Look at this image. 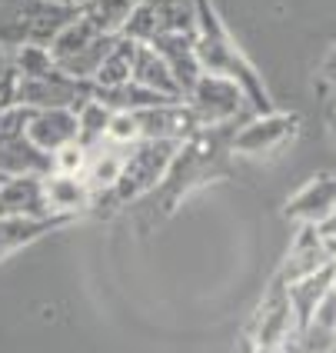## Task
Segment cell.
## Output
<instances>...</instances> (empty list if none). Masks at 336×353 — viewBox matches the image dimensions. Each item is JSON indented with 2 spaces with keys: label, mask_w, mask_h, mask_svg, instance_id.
Wrapping results in <instances>:
<instances>
[{
  "label": "cell",
  "mask_w": 336,
  "mask_h": 353,
  "mask_svg": "<svg viewBox=\"0 0 336 353\" xmlns=\"http://www.w3.org/2000/svg\"><path fill=\"white\" fill-rule=\"evenodd\" d=\"M330 247L323 243V236L317 234V227L313 223H300V230L293 234V243H290V254L283 260V270H280V283L283 287H290V283H297L303 276L317 274L323 267H330Z\"/></svg>",
  "instance_id": "9"
},
{
  "label": "cell",
  "mask_w": 336,
  "mask_h": 353,
  "mask_svg": "<svg viewBox=\"0 0 336 353\" xmlns=\"http://www.w3.org/2000/svg\"><path fill=\"white\" fill-rule=\"evenodd\" d=\"M0 216H54L47 210L43 176H0Z\"/></svg>",
  "instance_id": "14"
},
{
  "label": "cell",
  "mask_w": 336,
  "mask_h": 353,
  "mask_svg": "<svg viewBox=\"0 0 336 353\" xmlns=\"http://www.w3.org/2000/svg\"><path fill=\"white\" fill-rule=\"evenodd\" d=\"M27 137L37 150L54 157L60 147L77 140V114L74 110H30Z\"/></svg>",
  "instance_id": "13"
},
{
  "label": "cell",
  "mask_w": 336,
  "mask_h": 353,
  "mask_svg": "<svg viewBox=\"0 0 336 353\" xmlns=\"http://www.w3.org/2000/svg\"><path fill=\"white\" fill-rule=\"evenodd\" d=\"M300 130V117L297 114H253L246 123H240L230 137V150H237L243 157H263V154H273L283 143L297 137Z\"/></svg>",
  "instance_id": "8"
},
{
  "label": "cell",
  "mask_w": 336,
  "mask_h": 353,
  "mask_svg": "<svg viewBox=\"0 0 336 353\" xmlns=\"http://www.w3.org/2000/svg\"><path fill=\"white\" fill-rule=\"evenodd\" d=\"M57 3H63V7H77V10H80V7H83L87 0H57Z\"/></svg>",
  "instance_id": "28"
},
{
  "label": "cell",
  "mask_w": 336,
  "mask_h": 353,
  "mask_svg": "<svg viewBox=\"0 0 336 353\" xmlns=\"http://www.w3.org/2000/svg\"><path fill=\"white\" fill-rule=\"evenodd\" d=\"M333 256H336V254H333Z\"/></svg>",
  "instance_id": "30"
},
{
  "label": "cell",
  "mask_w": 336,
  "mask_h": 353,
  "mask_svg": "<svg viewBox=\"0 0 336 353\" xmlns=\"http://www.w3.org/2000/svg\"><path fill=\"white\" fill-rule=\"evenodd\" d=\"M114 117L110 107H103L100 100H87L83 107L77 110V143L94 150L103 143V134H107V123Z\"/></svg>",
  "instance_id": "21"
},
{
  "label": "cell",
  "mask_w": 336,
  "mask_h": 353,
  "mask_svg": "<svg viewBox=\"0 0 336 353\" xmlns=\"http://www.w3.org/2000/svg\"><path fill=\"white\" fill-rule=\"evenodd\" d=\"M17 83H20V74L14 67V50L0 47V110L17 107Z\"/></svg>",
  "instance_id": "23"
},
{
  "label": "cell",
  "mask_w": 336,
  "mask_h": 353,
  "mask_svg": "<svg viewBox=\"0 0 336 353\" xmlns=\"http://www.w3.org/2000/svg\"><path fill=\"white\" fill-rule=\"evenodd\" d=\"M27 107L0 110V176H47L54 170V160L27 137Z\"/></svg>",
  "instance_id": "5"
},
{
  "label": "cell",
  "mask_w": 336,
  "mask_h": 353,
  "mask_svg": "<svg viewBox=\"0 0 336 353\" xmlns=\"http://www.w3.org/2000/svg\"><path fill=\"white\" fill-rule=\"evenodd\" d=\"M134 54H137V40L117 34L114 47L107 50V57L100 63V70L94 74V87L97 90H114V87H123L130 80V70H134Z\"/></svg>",
  "instance_id": "19"
},
{
  "label": "cell",
  "mask_w": 336,
  "mask_h": 353,
  "mask_svg": "<svg viewBox=\"0 0 336 353\" xmlns=\"http://www.w3.org/2000/svg\"><path fill=\"white\" fill-rule=\"evenodd\" d=\"M14 67H17L20 77H40V74H50L57 63H54L47 47H40V43H20V47H14Z\"/></svg>",
  "instance_id": "22"
},
{
  "label": "cell",
  "mask_w": 336,
  "mask_h": 353,
  "mask_svg": "<svg viewBox=\"0 0 336 353\" xmlns=\"http://www.w3.org/2000/svg\"><path fill=\"white\" fill-rule=\"evenodd\" d=\"M193 27H197L193 0H140L120 34L137 40V43H150L160 34L193 30Z\"/></svg>",
  "instance_id": "7"
},
{
  "label": "cell",
  "mask_w": 336,
  "mask_h": 353,
  "mask_svg": "<svg viewBox=\"0 0 336 353\" xmlns=\"http://www.w3.org/2000/svg\"><path fill=\"white\" fill-rule=\"evenodd\" d=\"M330 290H336V256H333V263H330Z\"/></svg>",
  "instance_id": "27"
},
{
  "label": "cell",
  "mask_w": 336,
  "mask_h": 353,
  "mask_svg": "<svg viewBox=\"0 0 336 353\" xmlns=\"http://www.w3.org/2000/svg\"><path fill=\"white\" fill-rule=\"evenodd\" d=\"M183 103L197 117V127H237V120L253 117V107L237 80L220 74H200L197 83L183 94Z\"/></svg>",
  "instance_id": "3"
},
{
  "label": "cell",
  "mask_w": 336,
  "mask_h": 353,
  "mask_svg": "<svg viewBox=\"0 0 336 353\" xmlns=\"http://www.w3.org/2000/svg\"><path fill=\"white\" fill-rule=\"evenodd\" d=\"M94 80H77L63 70H50L40 77H20L17 107L27 110H74L77 114L87 100H94Z\"/></svg>",
  "instance_id": "6"
},
{
  "label": "cell",
  "mask_w": 336,
  "mask_h": 353,
  "mask_svg": "<svg viewBox=\"0 0 336 353\" xmlns=\"http://www.w3.org/2000/svg\"><path fill=\"white\" fill-rule=\"evenodd\" d=\"M330 134H333V140H336V110L330 114Z\"/></svg>",
  "instance_id": "29"
},
{
  "label": "cell",
  "mask_w": 336,
  "mask_h": 353,
  "mask_svg": "<svg viewBox=\"0 0 336 353\" xmlns=\"http://www.w3.org/2000/svg\"><path fill=\"white\" fill-rule=\"evenodd\" d=\"M60 223H67L63 216H0V260L23 250L27 243H34L47 230H54Z\"/></svg>",
  "instance_id": "18"
},
{
  "label": "cell",
  "mask_w": 336,
  "mask_h": 353,
  "mask_svg": "<svg viewBox=\"0 0 336 353\" xmlns=\"http://www.w3.org/2000/svg\"><path fill=\"white\" fill-rule=\"evenodd\" d=\"M193 14H197V27H193V47H197V60L203 74H220L240 83V90L246 94L253 114H270L273 103L266 97V87L260 74L253 70V63L243 57L230 30L223 27L217 7L210 0H193Z\"/></svg>",
  "instance_id": "1"
},
{
  "label": "cell",
  "mask_w": 336,
  "mask_h": 353,
  "mask_svg": "<svg viewBox=\"0 0 336 353\" xmlns=\"http://www.w3.org/2000/svg\"><path fill=\"white\" fill-rule=\"evenodd\" d=\"M180 143L177 140H137L120 167V176L114 183V190H107L103 196H110L114 203H134L140 196H147L150 190H157L160 183L167 180V170L177 157ZM94 196V200H103Z\"/></svg>",
  "instance_id": "2"
},
{
  "label": "cell",
  "mask_w": 336,
  "mask_h": 353,
  "mask_svg": "<svg viewBox=\"0 0 336 353\" xmlns=\"http://www.w3.org/2000/svg\"><path fill=\"white\" fill-rule=\"evenodd\" d=\"M43 196H47V210L54 216H63V220H74L80 210H87L94 203V194H90L87 180L67 174L43 176Z\"/></svg>",
  "instance_id": "15"
},
{
  "label": "cell",
  "mask_w": 336,
  "mask_h": 353,
  "mask_svg": "<svg viewBox=\"0 0 336 353\" xmlns=\"http://www.w3.org/2000/svg\"><path fill=\"white\" fill-rule=\"evenodd\" d=\"M317 234L323 236V243L330 247V254H336V210L326 220H319L317 223Z\"/></svg>",
  "instance_id": "25"
},
{
  "label": "cell",
  "mask_w": 336,
  "mask_h": 353,
  "mask_svg": "<svg viewBox=\"0 0 336 353\" xmlns=\"http://www.w3.org/2000/svg\"><path fill=\"white\" fill-rule=\"evenodd\" d=\"M114 40H117V34H100L83 14H77V20H70L47 50L57 63V70L77 80H94L107 50L114 47Z\"/></svg>",
  "instance_id": "4"
},
{
  "label": "cell",
  "mask_w": 336,
  "mask_h": 353,
  "mask_svg": "<svg viewBox=\"0 0 336 353\" xmlns=\"http://www.w3.org/2000/svg\"><path fill=\"white\" fill-rule=\"evenodd\" d=\"M303 353H330L336 350V290H326L310 320L297 330Z\"/></svg>",
  "instance_id": "16"
},
{
  "label": "cell",
  "mask_w": 336,
  "mask_h": 353,
  "mask_svg": "<svg viewBox=\"0 0 336 353\" xmlns=\"http://www.w3.org/2000/svg\"><path fill=\"white\" fill-rule=\"evenodd\" d=\"M137 120V134L140 140H183L190 137L197 127V117L190 114V107L177 100V103H160V107H147V110H137L134 114Z\"/></svg>",
  "instance_id": "10"
},
{
  "label": "cell",
  "mask_w": 336,
  "mask_h": 353,
  "mask_svg": "<svg viewBox=\"0 0 336 353\" xmlns=\"http://www.w3.org/2000/svg\"><path fill=\"white\" fill-rule=\"evenodd\" d=\"M333 210H336V176L330 170H319L317 176H310L297 194L290 196L283 214L290 216L293 223H313L317 227L319 220H326Z\"/></svg>",
  "instance_id": "11"
},
{
  "label": "cell",
  "mask_w": 336,
  "mask_h": 353,
  "mask_svg": "<svg viewBox=\"0 0 336 353\" xmlns=\"http://www.w3.org/2000/svg\"><path fill=\"white\" fill-rule=\"evenodd\" d=\"M130 80H134V83H140V87H147V90H154V94H163V97H170V100H183V94H180L174 74L167 70L163 57H160L150 43H137Z\"/></svg>",
  "instance_id": "17"
},
{
  "label": "cell",
  "mask_w": 336,
  "mask_h": 353,
  "mask_svg": "<svg viewBox=\"0 0 336 353\" xmlns=\"http://www.w3.org/2000/svg\"><path fill=\"white\" fill-rule=\"evenodd\" d=\"M319 74H323V80H326V83H333V87H336V47L326 54L323 67H319Z\"/></svg>",
  "instance_id": "26"
},
{
  "label": "cell",
  "mask_w": 336,
  "mask_h": 353,
  "mask_svg": "<svg viewBox=\"0 0 336 353\" xmlns=\"http://www.w3.org/2000/svg\"><path fill=\"white\" fill-rule=\"evenodd\" d=\"M87 157H90V150L87 147H80L77 140L74 143H67V147H60L57 154H54V170L50 174H67V176H83L87 170Z\"/></svg>",
  "instance_id": "24"
},
{
  "label": "cell",
  "mask_w": 336,
  "mask_h": 353,
  "mask_svg": "<svg viewBox=\"0 0 336 353\" xmlns=\"http://www.w3.org/2000/svg\"><path fill=\"white\" fill-rule=\"evenodd\" d=\"M140 0H87L80 14L97 27L100 34H120L130 14L137 10Z\"/></svg>",
  "instance_id": "20"
},
{
  "label": "cell",
  "mask_w": 336,
  "mask_h": 353,
  "mask_svg": "<svg viewBox=\"0 0 336 353\" xmlns=\"http://www.w3.org/2000/svg\"><path fill=\"white\" fill-rule=\"evenodd\" d=\"M150 47L157 50L167 70L174 74L177 80L180 94H187L197 77L203 74L200 70V60H197V47H193V30H174V34H160V37L150 40Z\"/></svg>",
  "instance_id": "12"
}]
</instances>
